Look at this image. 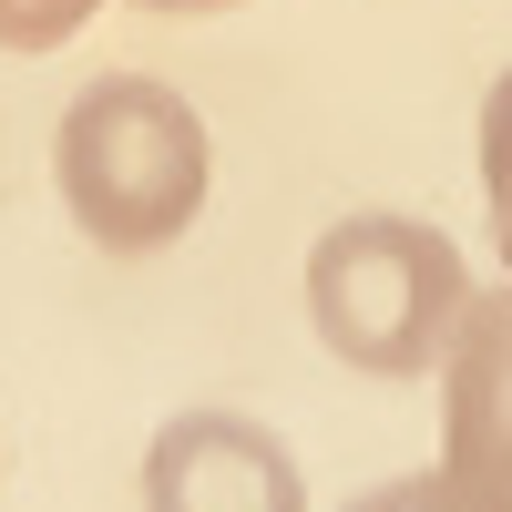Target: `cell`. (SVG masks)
<instances>
[{
  "instance_id": "ba28073f",
  "label": "cell",
  "mask_w": 512,
  "mask_h": 512,
  "mask_svg": "<svg viewBox=\"0 0 512 512\" xmlns=\"http://www.w3.org/2000/svg\"><path fill=\"white\" fill-rule=\"evenodd\" d=\"M144 11H226V0H144Z\"/></svg>"
},
{
  "instance_id": "8992f818",
  "label": "cell",
  "mask_w": 512,
  "mask_h": 512,
  "mask_svg": "<svg viewBox=\"0 0 512 512\" xmlns=\"http://www.w3.org/2000/svg\"><path fill=\"white\" fill-rule=\"evenodd\" d=\"M103 0H0V52H52L93 21Z\"/></svg>"
},
{
  "instance_id": "6da1fadb",
  "label": "cell",
  "mask_w": 512,
  "mask_h": 512,
  "mask_svg": "<svg viewBox=\"0 0 512 512\" xmlns=\"http://www.w3.org/2000/svg\"><path fill=\"white\" fill-rule=\"evenodd\" d=\"M62 205L113 256L175 246L195 226V205H205V123H195V103L144 82V72L93 82L62 113Z\"/></svg>"
},
{
  "instance_id": "3957f363",
  "label": "cell",
  "mask_w": 512,
  "mask_h": 512,
  "mask_svg": "<svg viewBox=\"0 0 512 512\" xmlns=\"http://www.w3.org/2000/svg\"><path fill=\"white\" fill-rule=\"evenodd\" d=\"M441 482L461 512H512V287L472 297L441 349Z\"/></svg>"
},
{
  "instance_id": "52a82bcc",
  "label": "cell",
  "mask_w": 512,
  "mask_h": 512,
  "mask_svg": "<svg viewBox=\"0 0 512 512\" xmlns=\"http://www.w3.org/2000/svg\"><path fill=\"white\" fill-rule=\"evenodd\" d=\"M349 512H461V502H451L441 472H420V482H390V492H369V502H349Z\"/></svg>"
},
{
  "instance_id": "277c9868",
  "label": "cell",
  "mask_w": 512,
  "mask_h": 512,
  "mask_svg": "<svg viewBox=\"0 0 512 512\" xmlns=\"http://www.w3.org/2000/svg\"><path fill=\"white\" fill-rule=\"evenodd\" d=\"M144 512H308L287 441H267L236 410H185L144 451Z\"/></svg>"
},
{
  "instance_id": "7a4b0ae2",
  "label": "cell",
  "mask_w": 512,
  "mask_h": 512,
  "mask_svg": "<svg viewBox=\"0 0 512 512\" xmlns=\"http://www.w3.org/2000/svg\"><path fill=\"white\" fill-rule=\"evenodd\" d=\"M461 308H472V277H461V246L441 226L349 216L308 246V318L369 379H420L451 349Z\"/></svg>"
},
{
  "instance_id": "5b68a950",
  "label": "cell",
  "mask_w": 512,
  "mask_h": 512,
  "mask_svg": "<svg viewBox=\"0 0 512 512\" xmlns=\"http://www.w3.org/2000/svg\"><path fill=\"white\" fill-rule=\"evenodd\" d=\"M482 195H492V236H502V267H512V72L482 93Z\"/></svg>"
}]
</instances>
